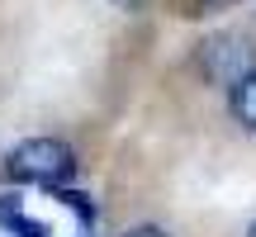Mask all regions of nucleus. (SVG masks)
<instances>
[{
	"label": "nucleus",
	"instance_id": "1",
	"mask_svg": "<svg viewBox=\"0 0 256 237\" xmlns=\"http://www.w3.org/2000/svg\"><path fill=\"white\" fill-rule=\"evenodd\" d=\"M5 176L19 185H48V190H66L76 176V152L62 138H24L5 152Z\"/></svg>",
	"mask_w": 256,
	"mask_h": 237
},
{
	"label": "nucleus",
	"instance_id": "2",
	"mask_svg": "<svg viewBox=\"0 0 256 237\" xmlns=\"http://www.w3.org/2000/svg\"><path fill=\"white\" fill-rule=\"evenodd\" d=\"M194 62H200V76L209 86L232 90V86L256 66V52H252V43L242 34H209L200 43V52H194Z\"/></svg>",
	"mask_w": 256,
	"mask_h": 237
},
{
	"label": "nucleus",
	"instance_id": "3",
	"mask_svg": "<svg viewBox=\"0 0 256 237\" xmlns=\"http://www.w3.org/2000/svg\"><path fill=\"white\" fill-rule=\"evenodd\" d=\"M228 104H232V118H238L247 133H256V66L228 90Z\"/></svg>",
	"mask_w": 256,
	"mask_h": 237
},
{
	"label": "nucleus",
	"instance_id": "4",
	"mask_svg": "<svg viewBox=\"0 0 256 237\" xmlns=\"http://www.w3.org/2000/svg\"><path fill=\"white\" fill-rule=\"evenodd\" d=\"M0 228L5 232H14V237H48V223H38V218H28V214H0Z\"/></svg>",
	"mask_w": 256,
	"mask_h": 237
},
{
	"label": "nucleus",
	"instance_id": "5",
	"mask_svg": "<svg viewBox=\"0 0 256 237\" xmlns=\"http://www.w3.org/2000/svg\"><path fill=\"white\" fill-rule=\"evenodd\" d=\"M52 194H57V200H62L66 209L76 214V218H81V228H90V223H95V204L86 200L81 190H72V185H66V190H52Z\"/></svg>",
	"mask_w": 256,
	"mask_h": 237
},
{
	"label": "nucleus",
	"instance_id": "6",
	"mask_svg": "<svg viewBox=\"0 0 256 237\" xmlns=\"http://www.w3.org/2000/svg\"><path fill=\"white\" fill-rule=\"evenodd\" d=\"M124 237H166V232H162V228H152V223H142V228H128Z\"/></svg>",
	"mask_w": 256,
	"mask_h": 237
},
{
	"label": "nucleus",
	"instance_id": "7",
	"mask_svg": "<svg viewBox=\"0 0 256 237\" xmlns=\"http://www.w3.org/2000/svg\"><path fill=\"white\" fill-rule=\"evenodd\" d=\"M223 5H238V0H200V10H223Z\"/></svg>",
	"mask_w": 256,
	"mask_h": 237
},
{
	"label": "nucleus",
	"instance_id": "8",
	"mask_svg": "<svg viewBox=\"0 0 256 237\" xmlns=\"http://www.w3.org/2000/svg\"><path fill=\"white\" fill-rule=\"evenodd\" d=\"M119 5H124V10H138V5H142V0H119Z\"/></svg>",
	"mask_w": 256,
	"mask_h": 237
},
{
	"label": "nucleus",
	"instance_id": "9",
	"mask_svg": "<svg viewBox=\"0 0 256 237\" xmlns=\"http://www.w3.org/2000/svg\"><path fill=\"white\" fill-rule=\"evenodd\" d=\"M247 237H256V223H252V228H247Z\"/></svg>",
	"mask_w": 256,
	"mask_h": 237
}]
</instances>
